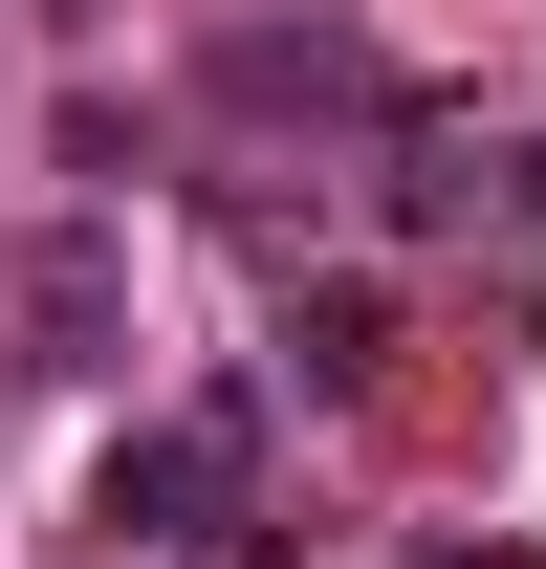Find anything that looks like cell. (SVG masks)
Wrapping results in <instances>:
<instances>
[{
	"label": "cell",
	"mask_w": 546,
	"mask_h": 569,
	"mask_svg": "<svg viewBox=\"0 0 546 569\" xmlns=\"http://www.w3.org/2000/svg\"><path fill=\"white\" fill-rule=\"evenodd\" d=\"M241 503H263V417L198 395V417H132V438H110V503H88V526L153 548V569H219V548H241Z\"/></svg>",
	"instance_id": "obj_1"
},
{
	"label": "cell",
	"mask_w": 546,
	"mask_h": 569,
	"mask_svg": "<svg viewBox=\"0 0 546 569\" xmlns=\"http://www.w3.org/2000/svg\"><path fill=\"white\" fill-rule=\"evenodd\" d=\"M22 372H110V241H44V263H22Z\"/></svg>",
	"instance_id": "obj_2"
},
{
	"label": "cell",
	"mask_w": 546,
	"mask_h": 569,
	"mask_svg": "<svg viewBox=\"0 0 546 569\" xmlns=\"http://www.w3.org/2000/svg\"><path fill=\"white\" fill-rule=\"evenodd\" d=\"M503 176H525L503 132H394V241H459V219L503 198Z\"/></svg>",
	"instance_id": "obj_3"
}]
</instances>
